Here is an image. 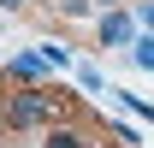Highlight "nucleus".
<instances>
[{"label":"nucleus","mask_w":154,"mask_h":148,"mask_svg":"<svg viewBox=\"0 0 154 148\" xmlns=\"http://www.w3.org/2000/svg\"><path fill=\"white\" fill-rule=\"evenodd\" d=\"M77 119V101L59 83H12L0 95V130H48V125H65Z\"/></svg>","instance_id":"obj_1"},{"label":"nucleus","mask_w":154,"mask_h":148,"mask_svg":"<svg viewBox=\"0 0 154 148\" xmlns=\"http://www.w3.org/2000/svg\"><path fill=\"white\" fill-rule=\"evenodd\" d=\"M48 77H54V65L42 48H24V54L6 59V83H48Z\"/></svg>","instance_id":"obj_2"},{"label":"nucleus","mask_w":154,"mask_h":148,"mask_svg":"<svg viewBox=\"0 0 154 148\" xmlns=\"http://www.w3.org/2000/svg\"><path fill=\"white\" fill-rule=\"evenodd\" d=\"M95 36H101V48H131V42H136V12H125V6L101 12Z\"/></svg>","instance_id":"obj_3"},{"label":"nucleus","mask_w":154,"mask_h":148,"mask_svg":"<svg viewBox=\"0 0 154 148\" xmlns=\"http://www.w3.org/2000/svg\"><path fill=\"white\" fill-rule=\"evenodd\" d=\"M42 148H95V136L77 125V119H65V125H48V130H42Z\"/></svg>","instance_id":"obj_4"},{"label":"nucleus","mask_w":154,"mask_h":148,"mask_svg":"<svg viewBox=\"0 0 154 148\" xmlns=\"http://www.w3.org/2000/svg\"><path fill=\"white\" fill-rule=\"evenodd\" d=\"M107 95H119V107H125V113H136L142 125H154V101H142V95H131V89H107Z\"/></svg>","instance_id":"obj_5"},{"label":"nucleus","mask_w":154,"mask_h":148,"mask_svg":"<svg viewBox=\"0 0 154 148\" xmlns=\"http://www.w3.org/2000/svg\"><path fill=\"white\" fill-rule=\"evenodd\" d=\"M131 59L142 65V71H154V36H148V30H142V36L131 42Z\"/></svg>","instance_id":"obj_6"},{"label":"nucleus","mask_w":154,"mask_h":148,"mask_svg":"<svg viewBox=\"0 0 154 148\" xmlns=\"http://www.w3.org/2000/svg\"><path fill=\"white\" fill-rule=\"evenodd\" d=\"M77 83H83V95H101V89H107L101 65H77Z\"/></svg>","instance_id":"obj_7"},{"label":"nucleus","mask_w":154,"mask_h":148,"mask_svg":"<svg viewBox=\"0 0 154 148\" xmlns=\"http://www.w3.org/2000/svg\"><path fill=\"white\" fill-rule=\"evenodd\" d=\"M107 136H113V148H142L136 125H107Z\"/></svg>","instance_id":"obj_8"},{"label":"nucleus","mask_w":154,"mask_h":148,"mask_svg":"<svg viewBox=\"0 0 154 148\" xmlns=\"http://www.w3.org/2000/svg\"><path fill=\"white\" fill-rule=\"evenodd\" d=\"M42 54H48V65H54V71H71V48H65V42H48Z\"/></svg>","instance_id":"obj_9"},{"label":"nucleus","mask_w":154,"mask_h":148,"mask_svg":"<svg viewBox=\"0 0 154 148\" xmlns=\"http://www.w3.org/2000/svg\"><path fill=\"white\" fill-rule=\"evenodd\" d=\"M59 6H65V18H89L95 12V0H59Z\"/></svg>","instance_id":"obj_10"},{"label":"nucleus","mask_w":154,"mask_h":148,"mask_svg":"<svg viewBox=\"0 0 154 148\" xmlns=\"http://www.w3.org/2000/svg\"><path fill=\"white\" fill-rule=\"evenodd\" d=\"M136 24H142V30L154 36V0H136Z\"/></svg>","instance_id":"obj_11"},{"label":"nucleus","mask_w":154,"mask_h":148,"mask_svg":"<svg viewBox=\"0 0 154 148\" xmlns=\"http://www.w3.org/2000/svg\"><path fill=\"white\" fill-rule=\"evenodd\" d=\"M0 6H6V12H18V6H30V0H0Z\"/></svg>","instance_id":"obj_12"},{"label":"nucleus","mask_w":154,"mask_h":148,"mask_svg":"<svg viewBox=\"0 0 154 148\" xmlns=\"http://www.w3.org/2000/svg\"><path fill=\"white\" fill-rule=\"evenodd\" d=\"M101 6H107V12H113V6H125V0H101Z\"/></svg>","instance_id":"obj_13"}]
</instances>
